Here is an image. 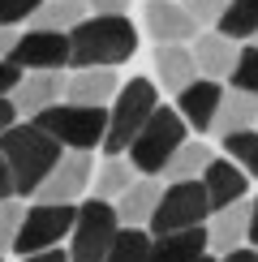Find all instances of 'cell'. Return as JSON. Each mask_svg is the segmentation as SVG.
<instances>
[{
	"label": "cell",
	"instance_id": "obj_28",
	"mask_svg": "<svg viewBox=\"0 0 258 262\" xmlns=\"http://www.w3.org/2000/svg\"><path fill=\"white\" fill-rule=\"evenodd\" d=\"M228 82H232V91H250V95H258V43L236 48V60H232Z\"/></svg>",
	"mask_w": 258,
	"mask_h": 262
},
{
	"label": "cell",
	"instance_id": "obj_13",
	"mask_svg": "<svg viewBox=\"0 0 258 262\" xmlns=\"http://www.w3.org/2000/svg\"><path fill=\"white\" fill-rule=\"evenodd\" d=\"M220 95L224 86L215 78H193L177 91V112L193 134H211V121H215V107H220Z\"/></svg>",
	"mask_w": 258,
	"mask_h": 262
},
{
	"label": "cell",
	"instance_id": "obj_14",
	"mask_svg": "<svg viewBox=\"0 0 258 262\" xmlns=\"http://www.w3.org/2000/svg\"><path fill=\"white\" fill-rule=\"evenodd\" d=\"M189 56H193V69H198V78H215V82H224V78L232 73V60H236V39L220 35L215 26H202L198 35H193Z\"/></svg>",
	"mask_w": 258,
	"mask_h": 262
},
{
	"label": "cell",
	"instance_id": "obj_35",
	"mask_svg": "<svg viewBox=\"0 0 258 262\" xmlns=\"http://www.w3.org/2000/svg\"><path fill=\"white\" fill-rule=\"evenodd\" d=\"M17 121V107H13V99H9V95H0V134H5L9 125Z\"/></svg>",
	"mask_w": 258,
	"mask_h": 262
},
{
	"label": "cell",
	"instance_id": "obj_42",
	"mask_svg": "<svg viewBox=\"0 0 258 262\" xmlns=\"http://www.w3.org/2000/svg\"><path fill=\"white\" fill-rule=\"evenodd\" d=\"M254 125H258V121H254Z\"/></svg>",
	"mask_w": 258,
	"mask_h": 262
},
{
	"label": "cell",
	"instance_id": "obj_5",
	"mask_svg": "<svg viewBox=\"0 0 258 262\" xmlns=\"http://www.w3.org/2000/svg\"><path fill=\"white\" fill-rule=\"evenodd\" d=\"M155 103H159L155 82H146V78L125 82L121 91L112 95V112H107V134H103V142H99V146L107 150V155H121L129 142L138 138V129L146 125V116L155 112Z\"/></svg>",
	"mask_w": 258,
	"mask_h": 262
},
{
	"label": "cell",
	"instance_id": "obj_6",
	"mask_svg": "<svg viewBox=\"0 0 258 262\" xmlns=\"http://www.w3.org/2000/svg\"><path fill=\"white\" fill-rule=\"evenodd\" d=\"M207 215H211L207 189H202V181L193 177V181H168L146 224H150L155 236H164V232H181V228L207 224Z\"/></svg>",
	"mask_w": 258,
	"mask_h": 262
},
{
	"label": "cell",
	"instance_id": "obj_33",
	"mask_svg": "<svg viewBox=\"0 0 258 262\" xmlns=\"http://www.w3.org/2000/svg\"><path fill=\"white\" fill-rule=\"evenodd\" d=\"M86 9L91 13H125L129 0H86Z\"/></svg>",
	"mask_w": 258,
	"mask_h": 262
},
{
	"label": "cell",
	"instance_id": "obj_23",
	"mask_svg": "<svg viewBox=\"0 0 258 262\" xmlns=\"http://www.w3.org/2000/svg\"><path fill=\"white\" fill-rule=\"evenodd\" d=\"M134 181H138L134 163H129L125 155H107L99 168H95V177H91V193H95V198H103V202H112L116 193H125Z\"/></svg>",
	"mask_w": 258,
	"mask_h": 262
},
{
	"label": "cell",
	"instance_id": "obj_25",
	"mask_svg": "<svg viewBox=\"0 0 258 262\" xmlns=\"http://www.w3.org/2000/svg\"><path fill=\"white\" fill-rule=\"evenodd\" d=\"M211 155H215V150L207 146V142H181V146L168 155V163H164L159 177H168V181H193V177H202V168L211 163Z\"/></svg>",
	"mask_w": 258,
	"mask_h": 262
},
{
	"label": "cell",
	"instance_id": "obj_15",
	"mask_svg": "<svg viewBox=\"0 0 258 262\" xmlns=\"http://www.w3.org/2000/svg\"><path fill=\"white\" fill-rule=\"evenodd\" d=\"M202 189H207V202H211V211H220V206H228V202H241L245 193H250V177H245L241 168L228 159V155H211V163L202 168Z\"/></svg>",
	"mask_w": 258,
	"mask_h": 262
},
{
	"label": "cell",
	"instance_id": "obj_11",
	"mask_svg": "<svg viewBox=\"0 0 258 262\" xmlns=\"http://www.w3.org/2000/svg\"><path fill=\"white\" fill-rule=\"evenodd\" d=\"M9 99H13L17 116H39L43 107L64 99V73L60 69H22V78L9 91Z\"/></svg>",
	"mask_w": 258,
	"mask_h": 262
},
{
	"label": "cell",
	"instance_id": "obj_7",
	"mask_svg": "<svg viewBox=\"0 0 258 262\" xmlns=\"http://www.w3.org/2000/svg\"><path fill=\"white\" fill-rule=\"evenodd\" d=\"M116 228H121V220H116V206L103 202V198H86L78 206V215H73V245H69V262H103L107 245H112Z\"/></svg>",
	"mask_w": 258,
	"mask_h": 262
},
{
	"label": "cell",
	"instance_id": "obj_19",
	"mask_svg": "<svg viewBox=\"0 0 258 262\" xmlns=\"http://www.w3.org/2000/svg\"><path fill=\"white\" fill-rule=\"evenodd\" d=\"M159 193H164V185H159L155 177H138L125 193H116V198H112L116 220H121V224H134V228H142V224L150 220V211H155Z\"/></svg>",
	"mask_w": 258,
	"mask_h": 262
},
{
	"label": "cell",
	"instance_id": "obj_38",
	"mask_svg": "<svg viewBox=\"0 0 258 262\" xmlns=\"http://www.w3.org/2000/svg\"><path fill=\"white\" fill-rule=\"evenodd\" d=\"M245 241L258 249V198L250 202V224H245Z\"/></svg>",
	"mask_w": 258,
	"mask_h": 262
},
{
	"label": "cell",
	"instance_id": "obj_41",
	"mask_svg": "<svg viewBox=\"0 0 258 262\" xmlns=\"http://www.w3.org/2000/svg\"><path fill=\"white\" fill-rule=\"evenodd\" d=\"M250 43H258V35H254V39H250Z\"/></svg>",
	"mask_w": 258,
	"mask_h": 262
},
{
	"label": "cell",
	"instance_id": "obj_31",
	"mask_svg": "<svg viewBox=\"0 0 258 262\" xmlns=\"http://www.w3.org/2000/svg\"><path fill=\"white\" fill-rule=\"evenodd\" d=\"M43 0H0V26H17V21H26Z\"/></svg>",
	"mask_w": 258,
	"mask_h": 262
},
{
	"label": "cell",
	"instance_id": "obj_32",
	"mask_svg": "<svg viewBox=\"0 0 258 262\" xmlns=\"http://www.w3.org/2000/svg\"><path fill=\"white\" fill-rule=\"evenodd\" d=\"M17 78H22V69L5 56V60H0V95H9V91H13V86H17Z\"/></svg>",
	"mask_w": 258,
	"mask_h": 262
},
{
	"label": "cell",
	"instance_id": "obj_12",
	"mask_svg": "<svg viewBox=\"0 0 258 262\" xmlns=\"http://www.w3.org/2000/svg\"><path fill=\"white\" fill-rule=\"evenodd\" d=\"M142 26H146L150 43H193V35L202 30L198 21L181 9V0H146Z\"/></svg>",
	"mask_w": 258,
	"mask_h": 262
},
{
	"label": "cell",
	"instance_id": "obj_27",
	"mask_svg": "<svg viewBox=\"0 0 258 262\" xmlns=\"http://www.w3.org/2000/svg\"><path fill=\"white\" fill-rule=\"evenodd\" d=\"M224 150H228V159L236 168L245 172V177H258V125L250 129H236V134H224Z\"/></svg>",
	"mask_w": 258,
	"mask_h": 262
},
{
	"label": "cell",
	"instance_id": "obj_9",
	"mask_svg": "<svg viewBox=\"0 0 258 262\" xmlns=\"http://www.w3.org/2000/svg\"><path fill=\"white\" fill-rule=\"evenodd\" d=\"M91 177H95L91 150H60V159L52 163V172L43 177L35 198L39 202H78L91 189Z\"/></svg>",
	"mask_w": 258,
	"mask_h": 262
},
{
	"label": "cell",
	"instance_id": "obj_16",
	"mask_svg": "<svg viewBox=\"0 0 258 262\" xmlns=\"http://www.w3.org/2000/svg\"><path fill=\"white\" fill-rule=\"evenodd\" d=\"M116 91H121V78H116V69H107V64L73 69L69 78H64V99L69 103H99V107H107Z\"/></svg>",
	"mask_w": 258,
	"mask_h": 262
},
{
	"label": "cell",
	"instance_id": "obj_37",
	"mask_svg": "<svg viewBox=\"0 0 258 262\" xmlns=\"http://www.w3.org/2000/svg\"><path fill=\"white\" fill-rule=\"evenodd\" d=\"M13 43H17V26H0V60L13 52Z\"/></svg>",
	"mask_w": 258,
	"mask_h": 262
},
{
	"label": "cell",
	"instance_id": "obj_36",
	"mask_svg": "<svg viewBox=\"0 0 258 262\" xmlns=\"http://www.w3.org/2000/svg\"><path fill=\"white\" fill-rule=\"evenodd\" d=\"M22 262H69V254H60V249L52 245V249H39V254H26Z\"/></svg>",
	"mask_w": 258,
	"mask_h": 262
},
{
	"label": "cell",
	"instance_id": "obj_26",
	"mask_svg": "<svg viewBox=\"0 0 258 262\" xmlns=\"http://www.w3.org/2000/svg\"><path fill=\"white\" fill-rule=\"evenodd\" d=\"M146 254H150V236L142 232V228L125 224V228H116V236H112V245H107L103 262H146Z\"/></svg>",
	"mask_w": 258,
	"mask_h": 262
},
{
	"label": "cell",
	"instance_id": "obj_3",
	"mask_svg": "<svg viewBox=\"0 0 258 262\" xmlns=\"http://www.w3.org/2000/svg\"><path fill=\"white\" fill-rule=\"evenodd\" d=\"M30 121H35L43 134H52L64 150H95L103 142V134H107V107L60 99V103L43 107L39 116H30Z\"/></svg>",
	"mask_w": 258,
	"mask_h": 262
},
{
	"label": "cell",
	"instance_id": "obj_10",
	"mask_svg": "<svg viewBox=\"0 0 258 262\" xmlns=\"http://www.w3.org/2000/svg\"><path fill=\"white\" fill-rule=\"evenodd\" d=\"M9 60H13L17 69H64V64H69V35L30 26L26 35H17Z\"/></svg>",
	"mask_w": 258,
	"mask_h": 262
},
{
	"label": "cell",
	"instance_id": "obj_40",
	"mask_svg": "<svg viewBox=\"0 0 258 262\" xmlns=\"http://www.w3.org/2000/svg\"><path fill=\"white\" fill-rule=\"evenodd\" d=\"M193 262H215V254H202V258H193Z\"/></svg>",
	"mask_w": 258,
	"mask_h": 262
},
{
	"label": "cell",
	"instance_id": "obj_18",
	"mask_svg": "<svg viewBox=\"0 0 258 262\" xmlns=\"http://www.w3.org/2000/svg\"><path fill=\"white\" fill-rule=\"evenodd\" d=\"M207 254V228H181V232H164L150 241L146 262H193Z\"/></svg>",
	"mask_w": 258,
	"mask_h": 262
},
{
	"label": "cell",
	"instance_id": "obj_1",
	"mask_svg": "<svg viewBox=\"0 0 258 262\" xmlns=\"http://www.w3.org/2000/svg\"><path fill=\"white\" fill-rule=\"evenodd\" d=\"M138 52V30L125 13H95L82 17L69 30V64L73 69H91V64H125Z\"/></svg>",
	"mask_w": 258,
	"mask_h": 262
},
{
	"label": "cell",
	"instance_id": "obj_8",
	"mask_svg": "<svg viewBox=\"0 0 258 262\" xmlns=\"http://www.w3.org/2000/svg\"><path fill=\"white\" fill-rule=\"evenodd\" d=\"M73 215H78V202H35L26 215H22V228H17V241H13V254H39V249H52L69 236L73 228Z\"/></svg>",
	"mask_w": 258,
	"mask_h": 262
},
{
	"label": "cell",
	"instance_id": "obj_34",
	"mask_svg": "<svg viewBox=\"0 0 258 262\" xmlns=\"http://www.w3.org/2000/svg\"><path fill=\"white\" fill-rule=\"evenodd\" d=\"M220 262H258V249L254 245H236L228 254H220Z\"/></svg>",
	"mask_w": 258,
	"mask_h": 262
},
{
	"label": "cell",
	"instance_id": "obj_20",
	"mask_svg": "<svg viewBox=\"0 0 258 262\" xmlns=\"http://www.w3.org/2000/svg\"><path fill=\"white\" fill-rule=\"evenodd\" d=\"M254 121H258V95H250V91H224L211 129L224 138V134H236V129H250Z\"/></svg>",
	"mask_w": 258,
	"mask_h": 262
},
{
	"label": "cell",
	"instance_id": "obj_30",
	"mask_svg": "<svg viewBox=\"0 0 258 262\" xmlns=\"http://www.w3.org/2000/svg\"><path fill=\"white\" fill-rule=\"evenodd\" d=\"M224 5H228V0H181V9H185L198 26H215V17L224 13Z\"/></svg>",
	"mask_w": 258,
	"mask_h": 262
},
{
	"label": "cell",
	"instance_id": "obj_22",
	"mask_svg": "<svg viewBox=\"0 0 258 262\" xmlns=\"http://www.w3.org/2000/svg\"><path fill=\"white\" fill-rule=\"evenodd\" d=\"M86 13H91V9H86V0H43V5H39L26 21H30L35 30H60V35H69V30L78 26Z\"/></svg>",
	"mask_w": 258,
	"mask_h": 262
},
{
	"label": "cell",
	"instance_id": "obj_2",
	"mask_svg": "<svg viewBox=\"0 0 258 262\" xmlns=\"http://www.w3.org/2000/svg\"><path fill=\"white\" fill-rule=\"evenodd\" d=\"M60 142L52 134H43L35 121H13L0 134V155L9 163V177H13V193H35L43 177L52 172V163L60 159Z\"/></svg>",
	"mask_w": 258,
	"mask_h": 262
},
{
	"label": "cell",
	"instance_id": "obj_17",
	"mask_svg": "<svg viewBox=\"0 0 258 262\" xmlns=\"http://www.w3.org/2000/svg\"><path fill=\"white\" fill-rule=\"evenodd\" d=\"M245 224H250V202H228V206H220V211H211L207 215V249L211 254H228V249L236 245H245Z\"/></svg>",
	"mask_w": 258,
	"mask_h": 262
},
{
	"label": "cell",
	"instance_id": "obj_21",
	"mask_svg": "<svg viewBox=\"0 0 258 262\" xmlns=\"http://www.w3.org/2000/svg\"><path fill=\"white\" fill-rule=\"evenodd\" d=\"M155 78L164 82L172 95H177L185 82L198 78V69H193V56H189L185 43H155Z\"/></svg>",
	"mask_w": 258,
	"mask_h": 262
},
{
	"label": "cell",
	"instance_id": "obj_24",
	"mask_svg": "<svg viewBox=\"0 0 258 262\" xmlns=\"http://www.w3.org/2000/svg\"><path fill=\"white\" fill-rule=\"evenodd\" d=\"M215 30L236 43H250L258 35V0H228L224 13L215 17Z\"/></svg>",
	"mask_w": 258,
	"mask_h": 262
},
{
	"label": "cell",
	"instance_id": "obj_4",
	"mask_svg": "<svg viewBox=\"0 0 258 262\" xmlns=\"http://www.w3.org/2000/svg\"><path fill=\"white\" fill-rule=\"evenodd\" d=\"M185 121H181V112L177 107H164V103H155V112L146 116V125L138 129V138L129 142V163H134V172L138 177H159L164 172V163H168V155L185 142Z\"/></svg>",
	"mask_w": 258,
	"mask_h": 262
},
{
	"label": "cell",
	"instance_id": "obj_29",
	"mask_svg": "<svg viewBox=\"0 0 258 262\" xmlns=\"http://www.w3.org/2000/svg\"><path fill=\"white\" fill-rule=\"evenodd\" d=\"M22 202L17 198H0V254H13L17 228H22Z\"/></svg>",
	"mask_w": 258,
	"mask_h": 262
},
{
	"label": "cell",
	"instance_id": "obj_39",
	"mask_svg": "<svg viewBox=\"0 0 258 262\" xmlns=\"http://www.w3.org/2000/svg\"><path fill=\"white\" fill-rule=\"evenodd\" d=\"M0 198H13V177H9V163L0 155Z\"/></svg>",
	"mask_w": 258,
	"mask_h": 262
}]
</instances>
